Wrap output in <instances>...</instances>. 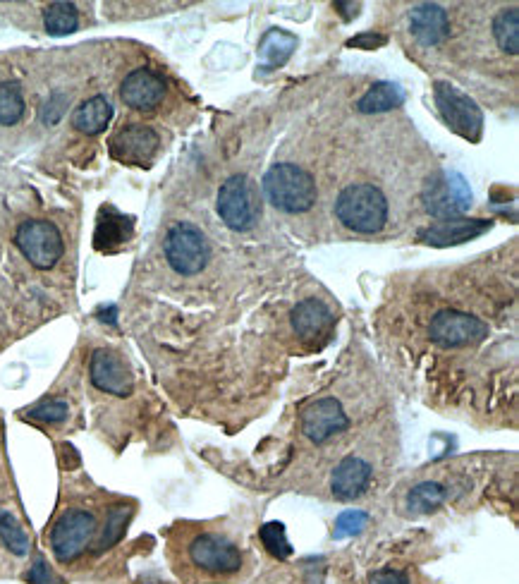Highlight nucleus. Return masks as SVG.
Masks as SVG:
<instances>
[{"label": "nucleus", "instance_id": "obj_12", "mask_svg": "<svg viewBox=\"0 0 519 584\" xmlns=\"http://www.w3.org/2000/svg\"><path fill=\"white\" fill-rule=\"evenodd\" d=\"M347 429H350V419L335 398L316 400L302 412V431L314 443H326L328 438L343 434Z\"/></svg>", "mask_w": 519, "mask_h": 584}, {"label": "nucleus", "instance_id": "obj_7", "mask_svg": "<svg viewBox=\"0 0 519 584\" xmlns=\"http://www.w3.org/2000/svg\"><path fill=\"white\" fill-rule=\"evenodd\" d=\"M96 534V517L89 510H67L60 515L51 532V549L53 556L60 563H72L87 551Z\"/></svg>", "mask_w": 519, "mask_h": 584}, {"label": "nucleus", "instance_id": "obj_5", "mask_svg": "<svg viewBox=\"0 0 519 584\" xmlns=\"http://www.w3.org/2000/svg\"><path fill=\"white\" fill-rule=\"evenodd\" d=\"M433 96H436L438 111H441L450 130L469 139V142H479L481 132H484V113H481L474 99H469L464 91L450 82H438Z\"/></svg>", "mask_w": 519, "mask_h": 584}, {"label": "nucleus", "instance_id": "obj_2", "mask_svg": "<svg viewBox=\"0 0 519 584\" xmlns=\"http://www.w3.org/2000/svg\"><path fill=\"white\" fill-rule=\"evenodd\" d=\"M266 199L285 214H304L316 204V182L295 163H276L264 175Z\"/></svg>", "mask_w": 519, "mask_h": 584}, {"label": "nucleus", "instance_id": "obj_11", "mask_svg": "<svg viewBox=\"0 0 519 584\" xmlns=\"http://www.w3.org/2000/svg\"><path fill=\"white\" fill-rule=\"evenodd\" d=\"M158 144H161V139H158L156 130L146 125H127L113 135L111 156L127 166H149L151 158L156 156Z\"/></svg>", "mask_w": 519, "mask_h": 584}, {"label": "nucleus", "instance_id": "obj_29", "mask_svg": "<svg viewBox=\"0 0 519 584\" xmlns=\"http://www.w3.org/2000/svg\"><path fill=\"white\" fill-rule=\"evenodd\" d=\"M132 517V508L130 506H115L111 510V515H108V522H106V529H103V537L99 541V549H111L113 544H118L122 534H125V527L127 522H130Z\"/></svg>", "mask_w": 519, "mask_h": 584}, {"label": "nucleus", "instance_id": "obj_35", "mask_svg": "<svg viewBox=\"0 0 519 584\" xmlns=\"http://www.w3.org/2000/svg\"><path fill=\"white\" fill-rule=\"evenodd\" d=\"M63 103H65V96H53V99L46 103V106H44V120L48 125H53L60 118V115H63V111H65Z\"/></svg>", "mask_w": 519, "mask_h": 584}, {"label": "nucleus", "instance_id": "obj_1", "mask_svg": "<svg viewBox=\"0 0 519 584\" xmlns=\"http://www.w3.org/2000/svg\"><path fill=\"white\" fill-rule=\"evenodd\" d=\"M335 216L345 228L362 235H374L388 221V199L374 185H350L338 194Z\"/></svg>", "mask_w": 519, "mask_h": 584}, {"label": "nucleus", "instance_id": "obj_14", "mask_svg": "<svg viewBox=\"0 0 519 584\" xmlns=\"http://www.w3.org/2000/svg\"><path fill=\"white\" fill-rule=\"evenodd\" d=\"M166 96V82L154 70L139 68L125 77L120 87V99L132 111H154Z\"/></svg>", "mask_w": 519, "mask_h": 584}, {"label": "nucleus", "instance_id": "obj_23", "mask_svg": "<svg viewBox=\"0 0 519 584\" xmlns=\"http://www.w3.org/2000/svg\"><path fill=\"white\" fill-rule=\"evenodd\" d=\"M44 27L53 36L72 34L79 27V12L72 3H51L44 10Z\"/></svg>", "mask_w": 519, "mask_h": 584}, {"label": "nucleus", "instance_id": "obj_33", "mask_svg": "<svg viewBox=\"0 0 519 584\" xmlns=\"http://www.w3.org/2000/svg\"><path fill=\"white\" fill-rule=\"evenodd\" d=\"M386 36L383 34H374V32H364L359 36H354V39L347 41V46L350 48H364V51H374V48H381L386 46Z\"/></svg>", "mask_w": 519, "mask_h": 584}, {"label": "nucleus", "instance_id": "obj_25", "mask_svg": "<svg viewBox=\"0 0 519 584\" xmlns=\"http://www.w3.org/2000/svg\"><path fill=\"white\" fill-rule=\"evenodd\" d=\"M443 501H445L443 486L436 482H424V484H417L412 491H409L407 508L412 510V513L424 515V513H431V510L441 508Z\"/></svg>", "mask_w": 519, "mask_h": 584}, {"label": "nucleus", "instance_id": "obj_13", "mask_svg": "<svg viewBox=\"0 0 519 584\" xmlns=\"http://www.w3.org/2000/svg\"><path fill=\"white\" fill-rule=\"evenodd\" d=\"M89 376L99 391L118 395V398H127L134 388L130 369L113 350H96L91 355Z\"/></svg>", "mask_w": 519, "mask_h": 584}, {"label": "nucleus", "instance_id": "obj_6", "mask_svg": "<svg viewBox=\"0 0 519 584\" xmlns=\"http://www.w3.org/2000/svg\"><path fill=\"white\" fill-rule=\"evenodd\" d=\"M218 214L230 230L244 233L259 218V199L247 175H232L218 190Z\"/></svg>", "mask_w": 519, "mask_h": 584}, {"label": "nucleus", "instance_id": "obj_28", "mask_svg": "<svg viewBox=\"0 0 519 584\" xmlns=\"http://www.w3.org/2000/svg\"><path fill=\"white\" fill-rule=\"evenodd\" d=\"M261 541H264L268 553H271L273 558H278V561H285V558L292 556V546L288 537H285L283 522H266V525L261 527Z\"/></svg>", "mask_w": 519, "mask_h": 584}, {"label": "nucleus", "instance_id": "obj_34", "mask_svg": "<svg viewBox=\"0 0 519 584\" xmlns=\"http://www.w3.org/2000/svg\"><path fill=\"white\" fill-rule=\"evenodd\" d=\"M369 584H409V580L405 573H400V570H376V573L369 577Z\"/></svg>", "mask_w": 519, "mask_h": 584}, {"label": "nucleus", "instance_id": "obj_26", "mask_svg": "<svg viewBox=\"0 0 519 584\" xmlns=\"http://www.w3.org/2000/svg\"><path fill=\"white\" fill-rule=\"evenodd\" d=\"M0 541H3L15 556H27L29 553V537L24 532L17 517L10 510L0 508Z\"/></svg>", "mask_w": 519, "mask_h": 584}, {"label": "nucleus", "instance_id": "obj_31", "mask_svg": "<svg viewBox=\"0 0 519 584\" xmlns=\"http://www.w3.org/2000/svg\"><path fill=\"white\" fill-rule=\"evenodd\" d=\"M67 412H70V407H67L65 400H44V403L32 407L27 415L32 419H39V422L58 424L67 419Z\"/></svg>", "mask_w": 519, "mask_h": 584}, {"label": "nucleus", "instance_id": "obj_27", "mask_svg": "<svg viewBox=\"0 0 519 584\" xmlns=\"http://www.w3.org/2000/svg\"><path fill=\"white\" fill-rule=\"evenodd\" d=\"M24 115V96L15 82H0V125L20 123Z\"/></svg>", "mask_w": 519, "mask_h": 584}, {"label": "nucleus", "instance_id": "obj_19", "mask_svg": "<svg viewBox=\"0 0 519 584\" xmlns=\"http://www.w3.org/2000/svg\"><path fill=\"white\" fill-rule=\"evenodd\" d=\"M297 48V36L283 32V29H271L259 41V68L264 72L278 70L288 63Z\"/></svg>", "mask_w": 519, "mask_h": 584}, {"label": "nucleus", "instance_id": "obj_32", "mask_svg": "<svg viewBox=\"0 0 519 584\" xmlns=\"http://www.w3.org/2000/svg\"><path fill=\"white\" fill-rule=\"evenodd\" d=\"M27 580L29 584H63L60 582V577L53 575V570L48 568V563L44 561V558H36V561L32 563Z\"/></svg>", "mask_w": 519, "mask_h": 584}, {"label": "nucleus", "instance_id": "obj_4", "mask_svg": "<svg viewBox=\"0 0 519 584\" xmlns=\"http://www.w3.org/2000/svg\"><path fill=\"white\" fill-rule=\"evenodd\" d=\"M211 257L209 240L192 223H175L166 235V259L182 276H197Z\"/></svg>", "mask_w": 519, "mask_h": 584}, {"label": "nucleus", "instance_id": "obj_17", "mask_svg": "<svg viewBox=\"0 0 519 584\" xmlns=\"http://www.w3.org/2000/svg\"><path fill=\"white\" fill-rule=\"evenodd\" d=\"M371 484V465L362 458H345L335 467L331 477L333 496L340 501H354L369 489Z\"/></svg>", "mask_w": 519, "mask_h": 584}, {"label": "nucleus", "instance_id": "obj_30", "mask_svg": "<svg viewBox=\"0 0 519 584\" xmlns=\"http://www.w3.org/2000/svg\"><path fill=\"white\" fill-rule=\"evenodd\" d=\"M369 525V515L364 510H345L343 515H338L335 520V539H347V537H357V534L364 532V527Z\"/></svg>", "mask_w": 519, "mask_h": 584}, {"label": "nucleus", "instance_id": "obj_9", "mask_svg": "<svg viewBox=\"0 0 519 584\" xmlns=\"http://www.w3.org/2000/svg\"><path fill=\"white\" fill-rule=\"evenodd\" d=\"M17 247L36 269H53L63 257V237L60 230L48 221H27L17 230Z\"/></svg>", "mask_w": 519, "mask_h": 584}, {"label": "nucleus", "instance_id": "obj_21", "mask_svg": "<svg viewBox=\"0 0 519 584\" xmlns=\"http://www.w3.org/2000/svg\"><path fill=\"white\" fill-rule=\"evenodd\" d=\"M96 249L101 252H111L122 242H127L132 237V218H125L115 214L113 209H106L101 214V221L96 225Z\"/></svg>", "mask_w": 519, "mask_h": 584}, {"label": "nucleus", "instance_id": "obj_15", "mask_svg": "<svg viewBox=\"0 0 519 584\" xmlns=\"http://www.w3.org/2000/svg\"><path fill=\"white\" fill-rule=\"evenodd\" d=\"M491 225L493 223L486 221V218H450V221L431 223L429 228L419 230V237L426 245L448 247L460 245V242L474 240V237L488 233Z\"/></svg>", "mask_w": 519, "mask_h": 584}, {"label": "nucleus", "instance_id": "obj_8", "mask_svg": "<svg viewBox=\"0 0 519 584\" xmlns=\"http://www.w3.org/2000/svg\"><path fill=\"white\" fill-rule=\"evenodd\" d=\"M189 561L209 575H232L242 568V553L221 534L204 532L187 546Z\"/></svg>", "mask_w": 519, "mask_h": 584}, {"label": "nucleus", "instance_id": "obj_20", "mask_svg": "<svg viewBox=\"0 0 519 584\" xmlns=\"http://www.w3.org/2000/svg\"><path fill=\"white\" fill-rule=\"evenodd\" d=\"M113 118V106L108 103L103 96H94V99L84 101L82 106L77 108L75 115H72V125H75V130L82 132V135H99L108 127Z\"/></svg>", "mask_w": 519, "mask_h": 584}, {"label": "nucleus", "instance_id": "obj_24", "mask_svg": "<svg viewBox=\"0 0 519 584\" xmlns=\"http://www.w3.org/2000/svg\"><path fill=\"white\" fill-rule=\"evenodd\" d=\"M493 36H496L498 46L503 48L510 56L519 53V10L508 8L498 12V17L493 20Z\"/></svg>", "mask_w": 519, "mask_h": 584}, {"label": "nucleus", "instance_id": "obj_18", "mask_svg": "<svg viewBox=\"0 0 519 584\" xmlns=\"http://www.w3.org/2000/svg\"><path fill=\"white\" fill-rule=\"evenodd\" d=\"M331 326H333L331 309H328L321 300H316V297L299 302L297 307L292 309V328H295L297 336H302L304 340L323 336Z\"/></svg>", "mask_w": 519, "mask_h": 584}, {"label": "nucleus", "instance_id": "obj_3", "mask_svg": "<svg viewBox=\"0 0 519 584\" xmlns=\"http://www.w3.org/2000/svg\"><path fill=\"white\" fill-rule=\"evenodd\" d=\"M472 199L474 194L469 190V182L457 170H438L424 182V190H421L424 209L441 221L460 218L464 211H469Z\"/></svg>", "mask_w": 519, "mask_h": 584}, {"label": "nucleus", "instance_id": "obj_16", "mask_svg": "<svg viewBox=\"0 0 519 584\" xmlns=\"http://www.w3.org/2000/svg\"><path fill=\"white\" fill-rule=\"evenodd\" d=\"M409 29L417 36L419 44L424 46L443 44L450 34L448 12L436 3H421L409 12Z\"/></svg>", "mask_w": 519, "mask_h": 584}, {"label": "nucleus", "instance_id": "obj_22", "mask_svg": "<svg viewBox=\"0 0 519 584\" xmlns=\"http://www.w3.org/2000/svg\"><path fill=\"white\" fill-rule=\"evenodd\" d=\"M405 103V91L393 82H376L366 94L359 99L357 108L362 113H386Z\"/></svg>", "mask_w": 519, "mask_h": 584}, {"label": "nucleus", "instance_id": "obj_10", "mask_svg": "<svg viewBox=\"0 0 519 584\" xmlns=\"http://www.w3.org/2000/svg\"><path fill=\"white\" fill-rule=\"evenodd\" d=\"M429 336L433 343L443 348H464V345H476L488 336V326L472 314L445 309L433 316L429 326Z\"/></svg>", "mask_w": 519, "mask_h": 584}]
</instances>
